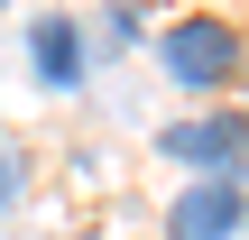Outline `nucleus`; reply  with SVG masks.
<instances>
[{
	"mask_svg": "<svg viewBox=\"0 0 249 240\" xmlns=\"http://www.w3.org/2000/svg\"><path fill=\"white\" fill-rule=\"evenodd\" d=\"M157 65H166V83H185V92H222V83H240L249 46H240V28H222V18H176V28L157 37Z\"/></svg>",
	"mask_w": 249,
	"mask_h": 240,
	"instance_id": "obj_1",
	"label": "nucleus"
},
{
	"mask_svg": "<svg viewBox=\"0 0 249 240\" xmlns=\"http://www.w3.org/2000/svg\"><path fill=\"white\" fill-rule=\"evenodd\" d=\"M157 157L203 166L213 185H249V111H194V120H166V129H157Z\"/></svg>",
	"mask_w": 249,
	"mask_h": 240,
	"instance_id": "obj_2",
	"label": "nucleus"
},
{
	"mask_svg": "<svg viewBox=\"0 0 249 240\" xmlns=\"http://www.w3.org/2000/svg\"><path fill=\"white\" fill-rule=\"evenodd\" d=\"M249 231V185H185L176 203H166V240H231Z\"/></svg>",
	"mask_w": 249,
	"mask_h": 240,
	"instance_id": "obj_3",
	"label": "nucleus"
},
{
	"mask_svg": "<svg viewBox=\"0 0 249 240\" xmlns=\"http://www.w3.org/2000/svg\"><path fill=\"white\" fill-rule=\"evenodd\" d=\"M28 65H37V83H83V28L74 18H28Z\"/></svg>",
	"mask_w": 249,
	"mask_h": 240,
	"instance_id": "obj_4",
	"label": "nucleus"
},
{
	"mask_svg": "<svg viewBox=\"0 0 249 240\" xmlns=\"http://www.w3.org/2000/svg\"><path fill=\"white\" fill-rule=\"evenodd\" d=\"M18 185H28V157H18V148H9V139H0V213H9V203H18Z\"/></svg>",
	"mask_w": 249,
	"mask_h": 240,
	"instance_id": "obj_5",
	"label": "nucleus"
},
{
	"mask_svg": "<svg viewBox=\"0 0 249 240\" xmlns=\"http://www.w3.org/2000/svg\"><path fill=\"white\" fill-rule=\"evenodd\" d=\"M0 9H9V0H0Z\"/></svg>",
	"mask_w": 249,
	"mask_h": 240,
	"instance_id": "obj_6",
	"label": "nucleus"
}]
</instances>
